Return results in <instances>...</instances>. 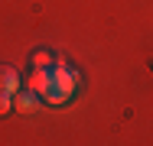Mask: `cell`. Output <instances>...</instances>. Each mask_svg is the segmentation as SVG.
I'll list each match as a JSON object with an SVG mask.
<instances>
[{"label": "cell", "instance_id": "obj_6", "mask_svg": "<svg viewBox=\"0 0 153 146\" xmlns=\"http://www.w3.org/2000/svg\"><path fill=\"white\" fill-rule=\"evenodd\" d=\"M33 65H36V68H49V65H52V55H49L46 49H36V52H33Z\"/></svg>", "mask_w": 153, "mask_h": 146}, {"label": "cell", "instance_id": "obj_4", "mask_svg": "<svg viewBox=\"0 0 153 146\" xmlns=\"http://www.w3.org/2000/svg\"><path fill=\"white\" fill-rule=\"evenodd\" d=\"M36 104H39V94H33L30 88H26V91H16V94H13V107H16V111H23V114L36 111Z\"/></svg>", "mask_w": 153, "mask_h": 146}, {"label": "cell", "instance_id": "obj_3", "mask_svg": "<svg viewBox=\"0 0 153 146\" xmlns=\"http://www.w3.org/2000/svg\"><path fill=\"white\" fill-rule=\"evenodd\" d=\"M0 91H7V94H16V91H20V75H16V68L0 65Z\"/></svg>", "mask_w": 153, "mask_h": 146}, {"label": "cell", "instance_id": "obj_2", "mask_svg": "<svg viewBox=\"0 0 153 146\" xmlns=\"http://www.w3.org/2000/svg\"><path fill=\"white\" fill-rule=\"evenodd\" d=\"M26 88H30L33 94L42 97V94L52 88V68H36V72L30 75V81H26Z\"/></svg>", "mask_w": 153, "mask_h": 146}, {"label": "cell", "instance_id": "obj_1", "mask_svg": "<svg viewBox=\"0 0 153 146\" xmlns=\"http://www.w3.org/2000/svg\"><path fill=\"white\" fill-rule=\"evenodd\" d=\"M52 88H59L65 94H75L78 91V72H72L68 65H56L52 68Z\"/></svg>", "mask_w": 153, "mask_h": 146}, {"label": "cell", "instance_id": "obj_5", "mask_svg": "<svg viewBox=\"0 0 153 146\" xmlns=\"http://www.w3.org/2000/svg\"><path fill=\"white\" fill-rule=\"evenodd\" d=\"M42 97H46V104H52V107H62V104L72 101V94H65V91H59V88H49Z\"/></svg>", "mask_w": 153, "mask_h": 146}, {"label": "cell", "instance_id": "obj_7", "mask_svg": "<svg viewBox=\"0 0 153 146\" xmlns=\"http://www.w3.org/2000/svg\"><path fill=\"white\" fill-rule=\"evenodd\" d=\"M13 111V94H7V91H0V117H7Z\"/></svg>", "mask_w": 153, "mask_h": 146}]
</instances>
